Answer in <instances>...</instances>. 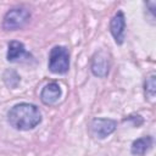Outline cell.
I'll use <instances>...</instances> for the list:
<instances>
[{
  "mask_svg": "<svg viewBox=\"0 0 156 156\" xmlns=\"http://www.w3.org/2000/svg\"><path fill=\"white\" fill-rule=\"evenodd\" d=\"M110 32L115 39V41L121 45L124 41V32H126V17L123 11H117L110 22Z\"/></svg>",
  "mask_w": 156,
  "mask_h": 156,
  "instance_id": "7",
  "label": "cell"
},
{
  "mask_svg": "<svg viewBox=\"0 0 156 156\" xmlns=\"http://www.w3.org/2000/svg\"><path fill=\"white\" fill-rule=\"evenodd\" d=\"M6 57L10 62H30L33 60L32 54L26 50L23 43L17 40H12L9 43Z\"/></svg>",
  "mask_w": 156,
  "mask_h": 156,
  "instance_id": "5",
  "label": "cell"
},
{
  "mask_svg": "<svg viewBox=\"0 0 156 156\" xmlns=\"http://www.w3.org/2000/svg\"><path fill=\"white\" fill-rule=\"evenodd\" d=\"M61 95H62L61 87L57 83L52 82V83L46 84L43 88V90L40 93V100L45 105H55L60 100Z\"/></svg>",
  "mask_w": 156,
  "mask_h": 156,
  "instance_id": "8",
  "label": "cell"
},
{
  "mask_svg": "<svg viewBox=\"0 0 156 156\" xmlns=\"http://www.w3.org/2000/svg\"><path fill=\"white\" fill-rule=\"evenodd\" d=\"M30 20V12L28 9L17 6L9 10L2 20V28L5 30H17L23 28Z\"/></svg>",
  "mask_w": 156,
  "mask_h": 156,
  "instance_id": "2",
  "label": "cell"
},
{
  "mask_svg": "<svg viewBox=\"0 0 156 156\" xmlns=\"http://www.w3.org/2000/svg\"><path fill=\"white\" fill-rule=\"evenodd\" d=\"M108 57L107 54L104 50H99L96 51L93 57H91V62H90V69L93 72L94 76L104 78L108 74Z\"/></svg>",
  "mask_w": 156,
  "mask_h": 156,
  "instance_id": "6",
  "label": "cell"
},
{
  "mask_svg": "<svg viewBox=\"0 0 156 156\" xmlns=\"http://www.w3.org/2000/svg\"><path fill=\"white\" fill-rule=\"evenodd\" d=\"M151 145H152V138L150 135H146V136H143V138H139V139L134 140L133 144H132L130 151H132L133 155L141 156L151 147Z\"/></svg>",
  "mask_w": 156,
  "mask_h": 156,
  "instance_id": "9",
  "label": "cell"
},
{
  "mask_svg": "<svg viewBox=\"0 0 156 156\" xmlns=\"http://www.w3.org/2000/svg\"><path fill=\"white\" fill-rule=\"evenodd\" d=\"M144 91L149 100L155 99V94H156V74L155 73H151L146 78L144 83Z\"/></svg>",
  "mask_w": 156,
  "mask_h": 156,
  "instance_id": "11",
  "label": "cell"
},
{
  "mask_svg": "<svg viewBox=\"0 0 156 156\" xmlns=\"http://www.w3.org/2000/svg\"><path fill=\"white\" fill-rule=\"evenodd\" d=\"M7 121L17 130H30L41 122V112L34 104L20 102L9 110Z\"/></svg>",
  "mask_w": 156,
  "mask_h": 156,
  "instance_id": "1",
  "label": "cell"
},
{
  "mask_svg": "<svg viewBox=\"0 0 156 156\" xmlns=\"http://www.w3.org/2000/svg\"><path fill=\"white\" fill-rule=\"evenodd\" d=\"M48 67L55 74H65L69 69V54L67 48L56 45L49 54Z\"/></svg>",
  "mask_w": 156,
  "mask_h": 156,
  "instance_id": "3",
  "label": "cell"
},
{
  "mask_svg": "<svg viewBox=\"0 0 156 156\" xmlns=\"http://www.w3.org/2000/svg\"><path fill=\"white\" fill-rule=\"evenodd\" d=\"M117 122L111 118H94L90 123V133L98 139H105L115 132Z\"/></svg>",
  "mask_w": 156,
  "mask_h": 156,
  "instance_id": "4",
  "label": "cell"
},
{
  "mask_svg": "<svg viewBox=\"0 0 156 156\" xmlns=\"http://www.w3.org/2000/svg\"><path fill=\"white\" fill-rule=\"evenodd\" d=\"M2 78H4L5 84H6L9 88H11V89L17 88L18 84H20V82H21L20 74H18L16 71H13V69H6V71L4 72Z\"/></svg>",
  "mask_w": 156,
  "mask_h": 156,
  "instance_id": "10",
  "label": "cell"
}]
</instances>
